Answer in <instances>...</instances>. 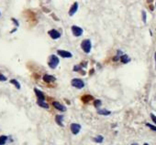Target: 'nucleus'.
I'll use <instances>...</instances> for the list:
<instances>
[{"instance_id": "obj_14", "label": "nucleus", "mask_w": 156, "mask_h": 145, "mask_svg": "<svg viewBox=\"0 0 156 145\" xmlns=\"http://www.w3.org/2000/svg\"><path fill=\"white\" fill-rule=\"evenodd\" d=\"M121 60V62L124 64H126V63H129V61H130V58H129V56L126 55V54H123V55H121L120 58H119Z\"/></svg>"}, {"instance_id": "obj_8", "label": "nucleus", "mask_w": 156, "mask_h": 145, "mask_svg": "<svg viewBox=\"0 0 156 145\" xmlns=\"http://www.w3.org/2000/svg\"><path fill=\"white\" fill-rule=\"evenodd\" d=\"M52 106H53L56 110L62 111V112H63V111H66V107L63 106L62 104H61L60 102H58V101H53V102H52Z\"/></svg>"}, {"instance_id": "obj_3", "label": "nucleus", "mask_w": 156, "mask_h": 145, "mask_svg": "<svg viewBox=\"0 0 156 145\" xmlns=\"http://www.w3.org/2000/svg\"><path fill=\"white\" fill-rule=\"evenodd\" d=\"M71 84H72L73 87L76 88L78 90H81V89H83L85 87V82L80 79H73L71 80Z\"/></svg>"}, {"instance_id": "obj_20", "label": "nucleus", "mask_w": 156, "mask_h": 145, "mask_svg": "<svg viewBox=\"0 0 156 145\" xmlns=\"http://www.w3.org/2000/svg\"><path fill=\"white\" fill-rule=\"evenodd\" d=\"M101 105H102V101H101V100H95L94 106L96 107V108L98 109Z\"/></svg>"}, {"instance_id": "obj_22", "label": "nucleus", "mask_w": 156, "mask_h": 145, "mask_svg": "<svg viewBox=\"0 0 156 145\" xmlns=\"http://www.w3.org/2000/svg\"><path fill=\"white\" fill-rule=\"evenodd\" d=\"M81 69H82V66H80V65H76V66H74V68H73V70H74V71H79Z\"/></svg>"}, {"instance_id": "obj_12", "label": "nucleus", "mask_w": 156, "mask_h": 145, "mask_svg": "<svg viewBox=\"0 0 156 145\" xmlns=\"http://www.w3.org/2000/svg\"><path fill=\"white\" fill-rule=\"evenodd\" d=\"M62 121H63V116H62V115H56V116H55V122H56L59 126L63 127Z\"/></svg>"}, {"instance_id": "obj_5", "label": "nucleus", "mask_w": 156, "mask_h": 145, "mask_svg": "<svg viewBox=\"0 0 156 145\" xmlns=\"http://www.w3.org/2000/svg\"><path fill=\"white\" fill-rule=\"evenodd\" d=\"M57 54L62 57V58H70L73 57V54L69 51H66V50H62V49H58L57 50Z\"/></svg>"}, {"instance_id": "obj_2", "label": "nucleus", "mask_w": 156, "mask_h": 145, "mask_svg": "<svg viewBox=\"0 0 156 145\" xmlns=\"http://www.w3.org/2000/svg\"><path fill=\"white\" fill-rule=\"evenodd\" d=\"M81 48H82V49L84 50V52L86 53V54L90 53L91 48H92L91 40L90 39H84L83 41H82V43H81Z\"/></svg>"}, {"instance_id": "obj_4", "label": "nucleus", "mask_w": 156, "mask_h": 145, "mask_svg": "<svg viewBox=\"0 0 156 145\" xmlns=\"http://www.w3.org/2000/svg\"><path fill=\"white\" fill-rule=\"evenodd\" d=\"M72 32H73V34L74 37H80L83 35V28H81L80 26H72Z\"/></svg>"}, {"instance_id": "obj_10", "label": "nucleus", "mask_w": 156, "mask_h": 145, "mask_svg": "<svg viewBox=\"0 0 156 145\" xmlns=\"http://www.w3.org/2000/svg\"><path fill=\"white\" fill-rule=\"evenodd\" d=\"M34 92H35L36 96H37V99H38L37 100H45V96H44L42 91H40V90L34 88Z\"/></svg>"}, {"instance_id": "obj_28", "label": "nucleus", "mask_w": 156, "mask_h": 145, "mask_svg": "<svg viewBox=\"0 0 156 145\" xmlns=\"http://www.w3.org/2000/svg\"><path fill=\"white\" fill-rule=\"evenodd\" d=\"M151 1H152V0H148V2H151Z\"/></svg>"}, {"instance_id": "obj_25", "label": "nucleus", "mask_w": 156, "mask_h": 145, "mask_svg": "<svg viewBox=\"0 0 156 145\" xmlns=\"http://www.w3.org/2000/svg\"><path fill=\"white\" fill-rule=\"evenodd\" d=\"M151 120H152V121H153L154 123L156 124V116L155 115L152 114V113H151Z\"/></svg>"}, {"instance_id": "obj_7", "label": "nucleus", "mask_w": 156, "mask_h": 145, "mask_svg": "<svg viewBox=\"0 0 156 145\" xmlns=\"http://www.w3.org/2000/svg\"><path fill=\"white\" fill-rule=\"evenodd\" d=\"M48 34L52 39H58L61 37V33L59 31H57L56 29H51V30H50L48 32Z\"/></svg>"}, {"instance_id": "obj_18", "label": "nucleus", "mask_w": 156, "mask_h": 145, "mask_svg": "<svg viewBox=\"0 0 156 145\" xmlns=\"http://www.w3.org/2000/svg\"><path fill=\"white\" fill-rule=\"evenodd\" d=\"M8 136H6V135L0 136V145H5L6 143L8 142Z\"/></svg>"}, {"instance_id": "obj_24", "label": "nucleus", "mask_w": 156, "mask_h": 145, "mask_svg": "<svg viewBox=\"0 0 156 145\" xmlns=\"http://www.w3.org/2000/svg\"><path fill=\"white\" fill-rule=\"evenodd\" d=\"M7 77H5L4 75H2V74H0V81H6L7 80Z\"/></svg>"}, {"instance_id": "obj_17", "label": "nucleus", "mask_w": 156, "mask_h": 145, "mask_svg": "<svg viewBox=\"0 0 156 145\" xmlns=\"http://www.w3.org/2000/svg\"><path fill=\"white\" fill-rule=\"evenodd\" d=\"M10 83L11 84H13L15 87L18 89V90H20V88H21V86H20V84H19V82L17 80V79H11L10 80Z\"/></svg>"}, {"instance_id": "obj_15", "label": "nucleus", "mask_w": 156, "mask_h": 145, "mask_svg": "<svg viewBox=\"0 0 156 145\" xmlns=\"http://www.w3.org/2000/svg\"><path fill=\"white\" fill-rule=\"evenodd\" d=\"M37 104H38L40 107L44 109H49V105L45 102V100H37Z\"/></svg>"}, {"instance_id": "obj_1", "label": "nucleus", "mask_w": 156, "mask_h": 145, "mask_svg": "<svg viewBox=\"0 0 156 145\" xmlns=\"http://www.w3.org/2000/svg\"><path fill=\"white\" fill-rule=\"evenodd\" d=\"M59 63H60V59H59V58H58L56 55H51V56H50L48 65H49V67H50L51 69H56L57 66L59 65Z\"/></svg>"}, {"instance_id": "obj_9", "label": "nucleus", "mask_w": 156, "mask_h": 145, "mask_svg": "<svg viewBox=\"0 0 156 145\" xmlns=\"http://www.w3.org/2000/svg\"><path fill=\"white\" fill-rule=\"evenodd\" d=\"M43 80L46 82V83H51V82H54L56 80V78L52 75H48V74H46L43 76Z\"/></svg>"}, {"instance_id": "obj_19", "label": "nucleus", "mask_w": 156, "mask_h": 145, "mask_svg": "<svg viewBox=\"0 0 156 145\" xmlns=\"http://www.w3.org/2000/svg\"><path fill=\"white\" fill-rule=\"evenodd\" d=\"M91 100H93V97L90 95H85L82 97V100H83V102H85V103L89 102Z\"/></svg>"}, {"instance_id": "obj_30", "label": "nucleus", "mask_w": 156, "mask_h": 145, "mask_svg": "<svg viewBox=\"0 0 156 145\" xmlns=\"http://www.w3.org/2000/svg\"><path fill=\"white\" fill-rule=\"evenodd\" d=\"M0 16H1V12H0Z\"/></svg>"}, {"instance_id": "obj_27", "label": "nucleus", "mask_w": 156, "mask_h": 145, "mask_svg": "<svg viewBox=\"0 0 156 145\" xmlns=\"http://www.w3.org/2000/svg\"><path fill=\"white\" fill-rule=\"evenodd\" d=\"M131 145H139L138 143H133V144H131Z\"/></svg>"}, {"instance_id": "obj_16", "label": "nucleus", "mask_w": 156, "mask_h": 145, "mask_svg": "<svg viewBox=\"0 0 156 145\" xmlns=\"http://www.w3.org/2000/svg\"><path fill=\"white\" fill-rule=\"evenodd\" d=\"M93 141L97 143H103V141H104V137H103L102 135H98L97 137H95L94 139H93Z\"/></svg>"}, {"instance_id": "obj_21", "label": "nucleus", "mask_w": 156, "mask_h": 145, "mask_svg": "<svg viewBox=\"0 0 156 145\" xmlns=\"http://www.w3.org/2000/svg\"><path fill=\"white\" fill-rule=\"evenodd\" d=\"M146 126L149 127L151 130H152V131H154V132H156V126H154V125H151V123H146Z\"/></svg>"}, {"instance_id": "obj_29", "label": "nucleus", "mask_w": 156, "mask_h": 145, "mask_svg": "<svg viewBox=\"0 0 156 145\" xmlns=\"http://www.w3.org/2000/svg\"><path fill=\"white\" fill-rule=\"evenodd\" d=\"M143 145H149V144H148V143H144Z\"/></svg>"}, {"instance_id": "obj_6", "label": "nucleus", "mask_w": 156, "mask_h": 145, "mask_svg": "<svg viewBox=\"0 0 156 145\" xmlns=\"http://www.w3.org/2000/svg\"><path fill=\"white\" fill-rule=\"evenodd\" d=\"M71 132H72V133L74 135L78 134L79 133V132H80V130H81V125L80 124H78V123H72L71 124Z\"/></svg>"}, {"instance_id": "obj_23", "label": "nucleus", "mask_w": 156, "mask_h": 145, "mask_svg": "<svg viewBox=\"0 0 156 145\" xmlns=\"http://www.w3.org/2000/svg\"><path fill=\"white\" fill-rule=\"evenodd\" d=\"M146 12L145 11H142V20H143V23H146Z\"/></svg>"}, {"instance_id": "obj_13", "label": "nucleus", "mask_w": 156, "mask_h": 145, "mask_svg": "<svg viewBox=\"0 0 156 145\" xmlns=\"http://www.w3.org/2000/svg\"><path fill=\"white\" fill-rule=\"evenodd\" d=\"M97 113L99 114V115H103V116H108V115H110V111H108V110H106V109H98L97 110Z\"/></svg>"}, {"instance_id": "obj_26", "label": "nucleus", "mask_w": 156, "mask_h": 145, "mask_svg": "<svg viewBox=\"0 0 156 145\" xmlns=\"http://www.w3.org/2000/svg\"><path fill=\"white\" fill-rule=\"evenodd\" d=\"M11 20H12V21H13L14 23H15V25H16L17 26H19V22L17 21L16 19H15V18H12V19H11Z\"/></svg>"}, {"instance_id": "obj_11", "label": "nucleus", "mask_w": 156, "mask_h": 145, "mask_svg": "<svg viewBox=\"0 0 156 145\" xmlns=\"http://www.w3.org/2000/svg\"><path fill=\"white\" fill-rule=\"evenodd\" d=\"M78 10V3L77 2H74L73 4V5L71 6L70 10H69V16H73L74 14L76 13V11Z\"/></svg>"}]
</instances>
